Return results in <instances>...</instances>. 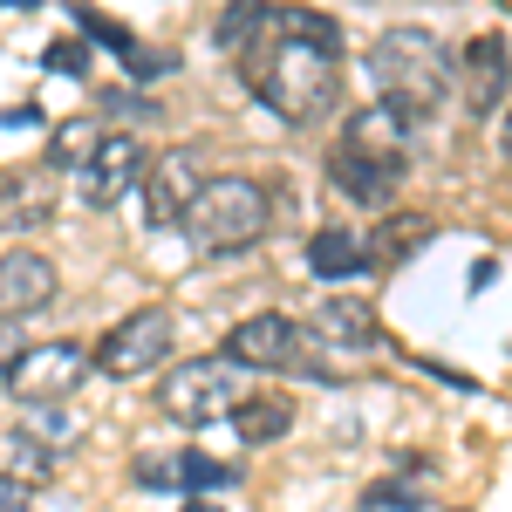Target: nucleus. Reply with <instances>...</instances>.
<instances>
[{
	"mask_svg": "<svg viewBox=\"0 0 512 512\" xmlns=\"http://www.w3.org/2000/svg\"><path fill=\"white\" fill-rule=\"evenodd\" d=\"M219 48L239 62V82L294 130L321 123L342 96V21L335 14L233 0L219 21Z\"/></svg>",
	"mask_w": 512,
	"mask_h": 512,
	"instance_id": "obj_1",
	"label": "nucleus"
},
{
	"mask_svg": "<svg viewBox=\"0 0 512 512\" xmlns=\"http://www.w3.org/2000/svg\"><path fill=\"white\" fill-rule=\"evenodd\" d=\"M362 69L376 82V103H390L396 117H410V123L437 117L444 96H451V55H444V41L431 28H390V35H376Z\"/></svg>",
	"mask_w": 512,
	"mask_h": 512,
	"instance_id": "obj_2",
	"label": "nucleus"
},
{
	"mask_svg": "<svg viewBox=\"0 0 512 512\" xmlns=\"http://www.w3.org/2000/svg\"><path fill=\"white\" fill-rule=\"evenodd\" d=\"M178 226L192 233L198 253H246V246H260L274 233V192L246 171H219V178L198 185V198L185 205Z\"/></svg>",
	"mask_w": 512,
	"mask_h": 512,
	"instance_id": "obj_3",
	"label": "nucleus"
},
{
	"mask_svg": "<svg viewBox=\"0 0 512 512\" xmlns=\"http://www.w3.org/2000/svg\"><path fill=\"white\" fill-rule=\"evenodd\" d=\"M219 362H226V369H280V376H315V383H321V376H335V369L321 362V349H315V342H308V335H301L287 315H246L233 335L219 342Z\"/></svg>",
	"mask_w": 512,
	"mask_h": 512,
	"instance_id": "obj_4",
	"label": "nucleus"
},
{
	"mask_svg": "<svg viewBox=\"0 0 512 512\" xmlns=\"http://www.w3.org/2000/svg\"><path fill=\"white\" fill-rule=\"evenodd\" d=\"M239 396V369H226L219 355H198V362H171L158 376V417L164 424H185V431H205L233 410Z\"/></svg>",
	"mask_w": 512,
	"mask_h": 512,
	"instance_id": "obj_5",
	"label": "nucleus"
},
{
	"mask_svg": "<svg viewBox=\"0 0 512 512\" xmlns=\"http://www.w3.org/2000/svg\"><path fill=\"white\" fill-rule=\"evenodd\" d=\"M89 383V349L82 342H41V349H21L7 362L0 390L14 396L21 410H41V403H69V396Z\"/></svg>",
	"mask_w": 512,
	"mask_h": 512,
	"instance_id": "obj_6",
	"label": "nucleus"
},
{
	"mask_svg": "<svg viewBox=\"0 0 512 512\" xmlns=\"http://www.w3.org/2000/svg\"><path fill=\"white\" fill-rule=\"evenodd\" d=\"M171 335H178V321L171 308H130V315L89 349V362L110 376V383H137V376H151L164 369V355H171Z\"/></svg>",
	"mask_w": 512,
	"mask_h": 512,
	"instance_id": "obj_7",
	"label": "nucleus"
},
{
	"mask_svg": "<svg viewBox=\"0 0 512 512\" xmlns=\"http://www.w3.org/2000/svg\"><path fill=\"white\" fill-rule=\"evenodd\" d=\"M212 178V164H205V144H178V151H151L144 164V226L151 233H171L178 219H185V205L198 198V185Z\"/></svg>",
	"mask_w": 512,
	"mask_h": 512,
	"instance_id": "obj_8",
	"label": "nucleus"
},
{
	"mask_svg": "<svg viewBox=\"0 0 512 512\" xmlns=\"http://www.w3.org/2000/svg\"><path fill=\"white\" fill-rule=\"evenodd\" d=\"M239 478L246 472H239L233 458H212V451H144L130 465V485H144V492H192V499L233 492Z\"/></svg>",
	"mask_w": 512,
	"mask_h": 512,
	"instance_id": "obj_9",
	"label": "nucleus"
},
{
	"mask_svg": "<svg viewBox=\"0 0 512 512\" xmlns=\"http://www.w3.org/2000/svg\"><path fill=\"white\" fill-rule=\"evenodd\" d=\"M144 164H151V151H144V137H130V130H103V144L82 158L76 171V198L89 205V212H110L137 178H144Z\"/></svg>",
	"mask_w": 512,
	"mask_h": 512,
	"instance_id": "obj_10",
	"label": "nucleus"
},
{
	"mask_svg": "<svg viewBox=\"0 0 512 512\" xmlns=\"http://www.w3.org/2000/svg\"><path fill=\"white\" fill-rule=\"evenodd\" d=\"M55 287H62V274H55L48 253H35V246H7L0 253V321L41 315L55 301Z\"/></svg>",
	"mask_w": 512,
	"mask_h": 512,
	"instance_id": "obj_11",
	"label": "nucleus"
},
{
	"mask_svg": "<svg viewBox=\"0 0 512 512\" xmlns=\"http://www.w3.org/2000/svg\"><path fill=\"white\" fill-rule=\"evenodd\" d=\"M55 205H62V185H55L48 164L0 171V233H35V226L55 219Z\"/></svg>",
	"mask_w": 512,
	"mask_h": 512,
	"instance_id": "obj_12",
	"label": "nucleus"
},
{
	"mask_svg": "<svg viewBox=\"0 0 512 512\" xmlns=\"http://www.w3.org/2000/svg\"><path fill=\"white\" fill-rule=\"evenodd\" d=\"M410 130H417V123L396 117L390 103H362V110H349V123H342V151L403 171V164H410Z\"/></svg>",
	"mask_w": 512,
	"mask_h": 512,
	"instance_id": "obj_13",
	"label": "nucleus"
},
{
	"mask_svg": "<svg viewBox=\"0 0 512 512\" xmlns=\"http://www.w3.org/2000/svg\"><path fill=\"white\" fill-rule=\"evenodd\" d=\"M226 424H233L246 444H280V437L294 431V396L287 390H239L233 410H226Z\"/></svg>",
	"mask_w": 512,
	"mask_h": 512,
	"instance_id": "obj_14",
	"label": "nucleus"
},
{
	"mask_svg": "<svg viewBox=\"0 0 512 512\" xmlns=\"http://www.w3.org/2000/svg\"><path fill=\"white\" fill-rule=\"evenodd\" d=\"M506 35L492 28V35H478L472 48H465V103H472L478 117H492L499 103H506Z\"/></svg>",
	"mask_w": 512,
	"mask_h": 512,
	"instance_id": "obj_15",
	"label": "nucleus"
},
{
	"mask_svg": "<svg viewBox=\"0 0 512 512\" xmlns=\"http://www.w3.org/2000/svg\"><path fill=\"white\" fill-rule=\"evenodd\" d=\"M328 185L335 192H349L355 205H376V212H390V198L396 185H403V171H390V164H369V158H355V151H328Z\"/></svg>",
	"mask_w": 512,
	"mask_h": 512,
	"instance_id": "obj_16",
	"label": "nucleus"
},
{
	"mask_svg": "<svg viewBox=\"0 0 512 512\" xmlns=\"http://www.w3.org/2000/svg\"><path fill=\"white\" fill-rule=\"evenodd\" d=\"M376 260H369V239L349 233V226H321L315 239H308V274L315 280H355L369 274Z\"/></svg>",
	"mask_w": 512,
	"mask_h": 512,
	"instance_id": "obj_17",
	"label": "nucleus"
},
{
	"mask_svg": "<svg viewBox=\"0 0 512 512\" xmlns=\"http://www.w3.org/2000/svg\"><path fill=\"white\" fill-rule=\"evenodd\" d=\"M315 342H335V349H369L376 342V308L355 301V294H335L315 308Z\"/></svg>",
	"mask_w": 512,
	"mask_h": 512,
	"instance_id": "obj_18",
	"label": "nucleus"
},
{
	"mask_svg": "<svg viewBox=\"0 0 512 512\" xmlns=\"http://www.w3.org/2000/svg\"><path fill=\"white\" fill-rule=\"evenodd\" d=\"M0 478L21 485V492H41V485L55 478V458H48L21 424H0Z\"/></svg>",
	"mask_w": 512,
	"mask_h": 512,
	"instance_id": "obj_19",
	"label": "nucleus"
},
{
	"mask_svg": "<svg viewBox=\"0 0 512 512\" xmlns=\"http://www.w3.org/2000/svg\"><path fill=\"white\" fill-rule=\"evenodd\" d=\"M21 431H28L41 451L62 465V458L82 444V417H69V403H41V410H28V417H21Z\"/></svg>",
	"mask_w": 512,
	"mask_h": 512,
	"instance_id": "obj_20",
	"label": "nucleus"
},
{
	"mask_svg": "<svg viewBox=\"0 0 512 512\" xmlns=\"http://www.w3.org/2000/svg\"><path fill=\"white\" fill-rule=\"evenodd\" d=\"M103 144V123L96 117H69L48 130V171H82V158Z\"/></svg>",
	"mask_w": 512,
	"mask_h": 512,
	"instance_id": "obj_21",
	"label": "nucleus"
},
{
	"mask_svg": "<svg viewBox=\"0 0 512 512\" xmlns=\"http://www.w3.org/2000/svg\"><path fill=\"white\" fill-rule=\"evenodd\" d=\"M431 506V478L424 472H396L383 485H369V512H424Z\"/></svg>",
	"mask_w": 512,
	"mask_h": 512,
	"instance_id": "obj_22",
	"label": "nucleus"
},
{
	"mask_svg": "<svg viewBox=\"0 0 512 512\" xmlns=\"http://www.w3.org/2000/svg\"><path fill=\"white\" fill-rule=\"evenodd\" d=\"M431 233V219H417V212H396L390 219V233H376V246H369V260H403L417 239Z\"/></svg>",
	"mask_w": 512,
	"mask_h": 512,
	"instance_id": "obj_23",
	"label": "nucleus"
},
{
	"mask_svg": "<svg viewBox=\"0 0 512 512\" xmlns=\"http://www.w3.org/2000/svg\"><path fill=\"white\" fill-rule=\"evenodd\" d=\"M48 69H62V76H82V48H76V41H69V48H55V55H48Z\"/></svg>",
	"mask_w": 512,
	"mask_h": 512,
	"instance_id": "obj_24",
	"label": "nucleus"
},
{
	"mask_svg": "<svg viewBox=\"0 0 512 512\" xmlns=\"http://www.w3.org/2000/svg\"><path fill=\"white\" fill-rule=\"evenodd\" d=\"M28 506H35V492H21V485L0 478V512H28Z\"/></svg>",
	"mask_w": 512,
	"mask_h": 512,
	"instance_id": "obj_25",
	"label": "nucleus"
},
{
	"mask_svg": "<svg viewBox=\"0 0 512 512\" xmlns=\"http://www.w3.org/2000/svg\"><path fill=\"white\" fill-rule=\"evenodd\" d=\"M14 355H21V335H14V321H0V376H7Z\"/></svg>",
	"mask_w": 512,
	"mask_h": 512,
	"instance_id": "obj_26",
	"label": "nucleus"
},
{
	"mask_svg": "<svg viewBox=\"0 0 512 512\" xmlns=\"http://www.w3.org/2000/svg\"><path fill=\"white\" fill-rule=\"evenodd\" d=\"M185 512H226V506H212V499H185Z\"/></svg>",
	"mask_w": 512,
	"mask_h": 512,
	"instance_id": "obj_27",
	"label": "nucleus"
},
{
	"mask_svg": "<svg viewBox=\"0 0 512 512\" xmlns=\"http://www.w3.org/2000/svg\"><path fill=\"white\" fill-rule=\"evenodd\" d=\"M7 7H35V0H7Z\"/></svg>",
	"mask_w": 512,
	"mask_h": 512,
	"instance_id": "obj_28",
	"label": "nucleus"
}]
</instances>
